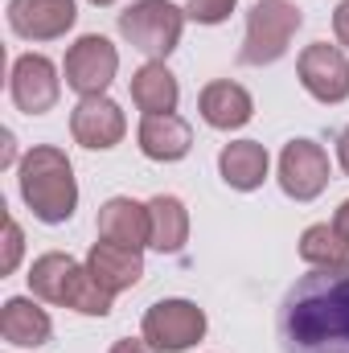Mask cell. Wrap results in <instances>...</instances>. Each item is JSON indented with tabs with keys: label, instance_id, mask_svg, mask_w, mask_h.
Here are the masks:
<instances>
[{
	"label": "cell",
	"instance_id": "8",
	"mask_svg": "<svg viewBox=\"0 0 349 353\" xmlns=\"http://www.w3.org/2000/svg\"><path fill=\"white\" fill-rule=\"evenodd\" d=\"M296 74H300V87L317 103H346L349 99V58L341 46H329V41L304 46Z\"/></svg>",
	"mask_w": 349,
	"mask_h": 353
},
{
	"label": "cell",
	"instance_id": "19",
	"mask_svg": "<svg viewBox=\"0 0 349 353\" xmlns=\"http://www.w3.org/2000/svg\"><path fill=\"white\" fill-rule=\"evenodd\" d=\"M148 222H152V234H148V247L161 251V255H177L189 239V210L185 201L173 193H157L148 201Z\"/></svg>",
	"mask_w": 349,
	"mask_h": 353
},
{
	"label": "cell",
	"instance_id": "3",
	"mask_svg": "<svg viewBox=\"0 0 349 353\" xmlns=\"http://www.w3.org/2000/svg\"><path fill=\"white\" fill-rule=\"evenodd\" d=\"M29 292L46 304H58V308H74L83 316H107L111 312V292L99 288V279L90 275L87 267L62 251H50L41 259H33L29 267Z\"/></svg>",
	"mask_w": 349,
	"mask_h": 353
},
{
	"label": "cell",
	"instance_id": "26",
	"mask_svg": "<svg viewBox=\"0 0 349 353\" xmlns=\"http://www.w3.org/2000/svg\"><path fill=\"white\" fill-rule=\"evenodd\" d=\"M107 353H157V350H152V345H148L144 337H140V341H132V337H123V341H115V345H111Z\"/></svg>",
	"mask_w": 349,
	"mask_h": 353
},
{
	"label": "cell",
	"instance_id": "2",
	"mask_svg": "<svg viewBox=\"0 0 349 353\" xmlns=\"http://www.w3.org/2000/svg\"><path fill=\"white\" fill-rule=\"evenodd\" d=\"M21 197L33 210L37 222L46 226H62L74 218L79 210V181H74V165L66 161L62 148L54 144H37L21 157Z\"/></svg>",
	"mask_w": 349,
	"mask_h": 353
},
{
	"label": "cell",
	"instance_id": "20",
	"mask_svg": "<svg viewBox=\"0 0 349 353\" xmlns=\"http://www.w3.org/2000/svg\"><path fill=\"white\" fill-rule=\"evenodd\" d=\"M177 99H181V87L165 62H144L132 74V103L144 115H169V111H177Z\"/></svg>",
	"mask_w": 349,
	"mask_h": 353
},
{
	"label": "cell",
	"instance_id": "24",
	"mask_svg": "<svg viewBox=\"0 0 349 353\" xmlns=\"http://www.w3.org/2000/svg\"><path fill=\"white\" fill-rule=\"evenodd\" d=\"M333 33H337V46L349 50V0H341V4L333 8Z\"/></svg>",
	"mask_w": 349,
	"mask_h": 353
},
{
	"label": "cell",
	"instance_id": "28",
	"mask_svg": "<svg viewBox=\"0 0 349 353\" xmlns=\"http://www.w3.org/2000/svg\"><path fill=\"white\" fill-rule=\"evenodd\" d=\"M337 161H341V169H346V176H349V128L337 136Z\"/></svg>",
	"mask_w": 349,
	"mask_h": 353
},
{
	"label": "cell",
	"instance_id": "9",
	"mask_svg": "<svg viewBox=\"0 0 349 353\" xmlns=\"http://www.w3.org/2000/svg\"><path fill=\"white\" fill-rule=\"evenodd\" d=\"M329 185V152L317 140H288L279 152V189L292 201H312Z\"/></svg>",
	"mask_w": 349,
	"mask_h": 353
},
{
	"label": "cell",
	"instance_id": "23",
	"mask_svg": "<svg viewBox=\"0 0 349 353\" xmlns=\"http://www.w3.org/2000/svg\"><path fill=\"white\" fill-rule=\"evenodd\" d=\"M239 0H189L185 4V17L197 21V25H222L230 12H235Z\"/></svg>",
	"mask_w": 349,
	"mask_h": 353
},
{
	"label": "cell",
	"instance_id": "22",
	"mask_svg": "<svg viewBox=\"0 0 349 353\" xmlns=\"http://www.w3.org/2000/svg\"><path fill=\"white\" fill-rule=\"evenodd\" d=\"M25 255V230L17 226L12 214H4V255H0V275H12Z\"/></svg>",
	"mask_w": 349,
	"mask_h": 353
},
{
	"label": "cell",
	"instance_id": "29",
	"mask_svg": "<svg viewBox=\"0 0 349 353\" xmlns=\"http://www.w3.org/2000/svg\"><path fill=\"white\" fill-rule=\"evenodd\" d=\"M90 4H94V8H111L115 0H90Z\"/></svg>",
	"mask_w": 349,
	"mask_h": 353
},
{
	"label": "cell",
	"instance_id": "10",
	"mask_svg": "<svg viewBox=\"0 0 349 353\" xmlns=\"http://www.w3.org/2000/svg\"><path fill=\"white\" fill-rule=\"evenodd\" d=\"M8 94H12L17 111H25V115L54 111L58 107V94H62L58 66L46 54H21L12 62V74H8Z\"/></svg>",
	"mask_w": 349,
	"mask_h": 353
},
{
	"label": "cell",
	"instance_id": "25",
	"mask_svg": "<svg viewBox=\"0 0 349 353\" xmlns=\"http://www.w3.org/2000/svg\"><path fill=\"white\" fill-rule=\"evenodd\" d=\"M17 161V140H12V132H0V169H8Z\"/></svg>",
	"mask_w": 349,
	"mask_h": 353
},
{
	"label": "cell",
	"instance_id": "18",
	"mask_svg": "<svg viewBox=\"0 0 349 353\" xmlns=\"http://www.w3.org/2000/svg\"><path fill=\"white\" fill-rule=\"evenodd\" d=\"M267 169H271V157L259 140H235L218 152V173L230 189L239 193H251L267 181Z\"/></svg>",
	"mask_w": 349,
	"mask_h": 353
},
{
	"label": "cell",
	"instance_id": "13",
	"mask_svg": "<svg viewBox=\"0 0 349 353\" xmlns=\"http://www.w3.org/2000/svg\"><path fill=\"white\" fill-rule=\"evenodd\" d=\"M94 226H99L103 243H119V247H136V251H144L148 234H152L148 205H140L132 197H107L99 205V222Z\"/></svg>",
	"mask_w": 349,
	"mask_h": 353
},
{
	"label": "cell",
	"instance_id": "12",
	"mask_svg": "<svg viewBox=\"0 0 349 353\" xmlns=\"http://www.w3.org/2000/svg\"><path fill=\"white\" fill-rule=\"evenodd\" d=\"M128 132V119L119 111V103H111L107 94H90L79 99V107L70 111V136L74 144H83L90 152H107L123 140Z\"/></svg>",
	"mask_w": 349,
	"mask_h": 353
},
{
	"label": "cell",
	"instance_id": "17",
	"mask_svg": "<svg viewBox=\"0 0 349 353\" xmlns=\"http://www.w3.org/2000/svg\"><path fill=\"white\" fill-rule=\"evenodd\" d=\"M0 337L17 350H37L54 337V321L29 296H8L4 308H0Z\"/></svg>",
	"mask_w": 349,
	"mask_h": 353
},
{
	"label": "cell",
	"instance_id": "21",
	"mask_svg": "<svg viewBox=\"0 0 349 353\" xmlns=\"http://www.w3.org/2000/svg\"><path fill=\"white\" fill-rule=\"evenodd\" d=\"M300 259L317 271H349V239L337 226L317 222L300 234Z\"/></svg>",
	"mask_w": 349,
	"mask_h": 353
},
{
	"label": "cell",
	"instance_id": "5",
	"mask_svg": "<svg viewBox=\"0 0 349 353\" xmlns=\"http://www.w3.org/2000/svg\"><path fill=\"white\" fill-rule=\"evenodd\" d=\"M304 25V12L288 0H259L251 12H247V37H243V50H239V62L243 66H271L288 54L296 29Z\"/></svg>",
	"mask_w": 349,
	"mask_h": 353
},
{
	"label": "cell",
	"instance_id": "15",
	"mask_svg": "<svg viewBox=\"0 0 349 353\" xmlns=\"http://www.w3.org/2000/svg\"><path fill=\"white\" fill-rule=\"evenodd\" d=\"M136 140H140V152H144L148 161L173 165V161H185V157H189V148H193V128H189L177 111H169V115H144Z\"/></svg>",
	"mask_w": 349,
	"mask_h": 353
},
{
	"label": "cell",
	"instance_id": "14",
	"mask_svg": "<svg viewBox=\"0 0 349 353\" xmlns=\"http://www.w3.org/2000/svg\"><path fill=\"white\" fill-rule=\"evenodd\" d=\"M197 111H201V119H206L210 128L235 132V128L251 123L255 99H251L247 87H239V83H230V79H218V83L201 87V94H197Z\"/></svg>",
	"mask_w": 349,
	"mask_h": 353
},
{
	"label": "cell",
	"instance_id": "7",
	"mask_svg": "<svg viewBox=\"0 0 349 353\" xmlns=\"http://www.w3.org/2000/svg\"><path fill=\"white\" fill-rule=\"evenodd\" d=\"M115 70H119V50H115L107 37H99V33L79 37V41L66 50V62H62L66 87L74 90V94H83V99L107 94Z\"/></svg>",
	"mask_w": 349,
	"mask_h": 353
},
{
	"label": "cell",
	"instance_id": "4",
	"mask_svg": "<svg viewBox=\"0 0 349 353\" xmlns=\"http://www.w3.org/2000/svg\"><path fill=\"white\" fill-rule=\"evenodd\" d=\"M185 8H177L169 0H136L119 12V37L148 54V62H165L181 46V33H185Z\"/></svg>",
	"mask_w": 349,
	"mask_h": 353
},
{
	"label": "cell",
	"instance_id": "11",
	"mask_svg": "<svg viewBox=\"0 0 349 353\" xmlns=\"http://www.w3.org/2000/svg\"><path fill=\"white\" fill-rule=\"evenodd\" d=\"M79 21L74 0H8V29L25 41L66 37Z\"/></svg>",
	"mask_w": 349,
	"mask_h": 353
},
{
	"label": "cell",
	"instance_id": "16",
	"mask_svg": "<svg viewBox=\"0 0 349 353\" xmlns=\"http://www.w3.org/2000/svg\"><path fill=\"white\" fill-rule=\"evenodd\" d=\"M87 271L99 279V288H107L111 296H119V292H128V288L140 283L144 255L136 247H119V243H103L99 239L87 255Z\"/></svg>",
	"mask_w": 349,
	"mask_h": 353
},
{
	"label": "cell",
	"instance_id": "1",
	"mask_svg": "<svg viewBox=\"0 0 349 353\" xmlns=\"http://www.w3.org/2000/svg\"><path fill=\"white\" fill-rule=\"evenodd\" d=\"M283 353H349V271L300 275L275 312Z\"/></svg>",
	"mask_w": 349,
	"mask_h": 353
},
{
	"label": "cell",
	"instance_id": "6",
	"mask_svg": "<svg viewBox=\"0 0 349 353\" xmlns=\"http://www.w3.org/2000/svg\"><path fill=\"white\" fill-rule=\"evenodd\" d=\"M144 341L157 353H185L206 337V312L193 300H157L144 312Z\"/></svg>",
	"mask_w": 349,
	"mask_h": 353
},
{
	"label": "cell",
	"instance_id": "27",
	"mask_svg": "<svg viewBox=\"0 0 349 353\" xmlns=\"http://www.w3.org/2000/svg\"><path fill=\"white\" fill-rule=\"evenodd\" d=\"M333 226H337V230H341V234L349 239V197L341 201V205H337V214H333Z\"/></svg>",
	"mask_w": 349,
	"mask_h": 353
}]
</instances>
